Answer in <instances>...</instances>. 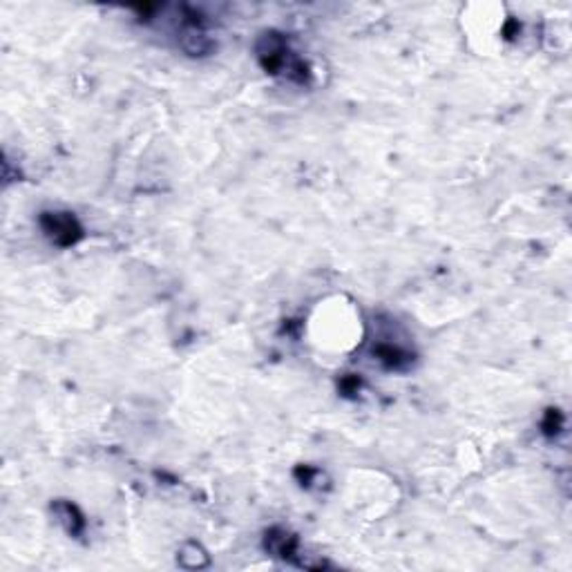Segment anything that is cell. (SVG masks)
Wrapping results in <instances>:
<instances>
[{
	"mask_svg": "<svg viewBox=\"0 0 572 572\" xmlns=\"http://www.w3.org/2000/svg\"><path fill=\"white\" fill-rule=\"evenodd\" d=\"M41 226L45 235L58 246H72L83 238V228L72 213H43Z\"/></svg>",
	"mask_w": 572,
	"mask_h": 572,
	"instance_id": "1",
	"label": "cell"
},
{
	"mask_svg": "<svg viewBox=\"0 0 572 572\" xmlns=\"http://www.w3.org/2000/svg\"><path fill=\"white\" fill-rule=\"evenodd\" d=\"M54 509H56V514L60 516V521H63L65 530L70 534H74V537H77V534L85 528V521H83L81 512L77 509V505H72L67 501H56Z\"/></svg>",
	"mask_w": 572,
	"mask_h": 572,
	"instance_id": "2",
	"label": "cell"
},
{
	"mask_svg": "<svg viewBox=\"0 0 572 572\" xmlns=\"http://www.w3.org/2000/svg\"><path fill=\"white\" fill-rule=\"evenodd\" d=\"M179 564L183 568H190V570L204 568V566H208V554L199 548L197 543H186L181 548V554H179Z\"/></svg>",
	"mask_w": 572,
	"mask_h": 572,
	"instance_id": "3",
	"label": "cell"
},
{
	"mask_svg": "<svg viewBox=\"0 0 572 572\" xmlns=\"http://www.w3.org/2000/svg\"><path fill=\"white\" fill-rule=\"evenodd\" d=\"M561 414L557 412V409H550L548 414H545V420H543V431L548 434V436H552V434H557L559 429H561Z\"/></svg>",
	"mask_w": 572,
	"mask_h": 572,
	"instance_id": "4",
	"label": "cell"
}]
</instances>
